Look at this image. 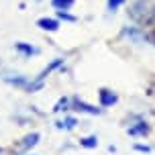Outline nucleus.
<instances>
[{
  "label": "nucleus",
  "mask_w": 155,
  "mask_h": 155,
  "mask_svg": "<svg viewBox=\"0 0 155 155\" xmlns=\"http://www.w3.org/2000/svg\"><path fill=\"white\" fill-rule=\"evenodd\" d=\"M123 37H129L131 41H135V43H139V45L147 41V37H145V33L141 31L139 27H127V29L123 31Z\"/></svg>",
  "instance_id": "nucleus-2"
},
{
  "label": "nucleus",
  "mask_w": 155,
  "mask_h": 155,
  "mask_svg": "<svg viewBox=\"0 0 155 155\" xmlns=\"http://www.w3.org/2000/svg\"><path fill=\"white\" fill-rule=\"evenodd\" d=\"M124 2H127V0H108V8L112 10V12H114V10H116L118 6H123Z\"/></svg>",
  "instance_id": "nucleus-17"
},
{
  "label": "nucleus",
  "mask_w": 155,
  "mask_h": 155,
  "mask_svg": "<svg viewBox=\"0 0 155 155\" xmlns=\"http://www.w3.org/2000/svg\"><path fill=\"white\" fill-rule=\"evenodd\" d=\"M0 155H2V149H0Z\"/></svg>",
  "instance_id": "nucleus-20"
},
{
  "label": "nucleus",
  "mask_w": 155,
  "mask_h": 155,
  "mask_svg": "<svg viewBox=\"0 0 155 155\" xmlns=\"http://www.w3.org/2000/svg\"><path fill=\"white\" fill-rule=\"evenodd\" d=\"M39 139H41V135H39L37 131H35V133H31V135H27V137L23 139V143H21V149H23V151H27V149L35 147V145L39 143Z\"/></svg>",
  "instance_id": "nucleus-8"
},
{
  "label": "nucleus",
  "mask_w": 155,
  "mask_h": 155,
  "mask_svg": "<svg viewBox=\"0 0 155 155\" xmlns=\"http://www.w3.org/2000/svg\"><path fill=\"white\" fill-rule=\"evenodd\" d=\"M98 96H100V106H112V104H116L118 102V96H116L114 92H110V90H106V88H102L100 92H98Z\"/></svg>",
  "instance_id": "nucleus-4"
},
{
  "label": "nucleus",
  "mask_w": 155,
  "mask_h": 155,
  "mask_svg": "<svg viewBox=\"0 0 155 155\" xmlns=\"http://www.w3.org/2000/svg\"><path fill=\"white\" fill-rule=\"evenodd\" d=\"M4 82L10 86H16V88H27V84H29V80L25 76H4Z\"/></svg>",
  "instance_id": "nucleus-9"
},
{
  "label": "nucleus",
  "mask_w": 155,
  "mask_h": 155,
  "mask_svg": "<svg viewBox=\"0 0 155 155\" xmlns=\"http://www.w3.org/2000/svg\"><path fill=\"white\" fill-rule=\"evenodd\" d=\"M145 25H149V27H155V6H151V10H149V15L145 16V21H143Z\"/></svg>",
  "instance_id": "nucleus-15"
},
{
  "label": "nucleus",
  "mask_w": 155,
  "mask_h": 155,
  "mask_svg": "<svg viewBox=\"0 0 155 155\" xmlns=\"http://www.w3.org/2000/svg\"><path fill=\"white\" fill-rule=\"evenodd\" d=\"M135 149H137V151H145V153L151 151V147H147V145H135Z\"/></svg>",
  "instance_id": "nucleus-18"
},
{
  "label": "nucleus",
  "mask_w": 155,
  "mask_h": 155,
  "mask_svg": "<svg viewBox=\"0 0 155 155\" xmlns=\"http://www.w3.org/2000/svg\"><path fill=\"white\" fill-rule=\"evenodd\" d=\"M37 27L43 29V31L55 33V31H59V21H57V18H49V16H41L37 21Z\"/></svg>",
  "instance_id": "nucleus-3"
},
{
  "label": "nucleus",
  "mask_w": 155,
  "mask_h": 155,
  "mask_svg": "<svg viewBox=\"0 0 155 155\" xmlns=\"http://www.w3.org/2000/svg\"><path fill=\"white\" fill-rule=\"evenodd\" d=\"M80 145L86 149H94V147H98V139L96 137H86V139L80 141Z\"/></svg>",
  "instance_id": "nucleus-12"
},
{
  "label": "nucleus",
  "mask_w": 155,
  "mask_h": 155,
  "mask_svg": "<svg viewBox=\"0 0 155 155\" xmlns=\"http://www.w3.org/2000/svg\"><path fill=\"white\" fill-rule=\"evenodd\" d=\"M74 108L80 110V112H88V114H102V108H96L92 104H86V102L80 100V98H74Z\"/></svg>",
  "instance_id": "nucleus-5"
},
{
  "label": "nucleus",
  "mask_w": 155,
  "mask_h": 155,
  "mask_svg": "<svg viewBox=\"0 0 155 155\" xmlns=\"http://www.w3.org/2000/svg\"><path fill=\"white\" fill-rule=\"evenodd\" d=\"M61 65H63V59H61V57H55L53 61L49 63V65H47L45 70L41 71V74H39L37 78H35V80H39V82H45V78L49 76V74H51V71H53V70H57V68H61Z\"/></svg>",
  "instance_id": "nucleus-6"
},
{
  "label": "nucleus",
  "mask_w": 155,
  "mask_h": 155,
  "mask_svg": "<svg viewBox=\"0 0 155 155\" xmlns=\"http://www.w3.org/2000/svg\"><path fill=\"white\" fill-rule=\"evenodd\" d=\"M51 4L55 10H70L76 4V0H51Z\"/></svg>",
  "instance_id": "nucleus-11"
},
{
  "label": "nucleus",
  "mask_w": 155,
  "mask_h": 155,
  "mask_svg": "<svg viewBox=\"0 0 155 155\" xmlns=\"http://www.w3.org/2000/svg\"><path fill=\"white\" fill-rule=\"evenodd\" d=\"M15 49L18 51V53L27 55V57H31V55H37V53H39V49H37V47L29 45V43H23V41H18V43H15Z\"/></svg>",
  "instance_id": "nucleus-7"
},
{
  "label": "nucleus",
  "mask_w": 155,
  "mask_h": 155,
  "mask_svg": "<svg viewBox=\"0 0 155 155\" xmlns=\"http://www.w3.org/2000/svg\"><path fill=\"white\" fill-rule=\"evenodd\" d=\"M57 18H61V21H68V23H76V16L70 15V12H65V10H57Z\"/></svg>",
  "instance_id": "nucleus-14"
},
{
  "label": "nucleus",
  "mask_w": 155,
  "mask_h": 155,
  "mask_svg": "<svg viewBox=\"0 0 155 155\" xmlns=\"http://www.w3.org/2000/svg\"><path fill=\"white\" fill-rule=\"evenodd\" d=\"M149 10H151V2L149 0H135L131 4V8H129V16H131L133 21L141 23V21H145Z\"/></svg>",
  "instance_id": "nucleus-1"
},
{
  "label": "nucleus",
  "mask_w": 155,
  "mask_h": 155,
  "mask_svg": "<svg viewBox=\"0 0 155 155\" xmlns=\"http://www.w3.org/2000/svg\"><path fill=\"white\" fill-rule=\"evenodd\" d=\"M76 118H65V120H63V123H57V127H59V129H63V127H65V129H74V127H76Z\"/></svg>",
  "instance_id": "nucleus-16"
},
{
  "label": "nucleus",
  "mask_w": 155,
  "mask_h": 155,
  "mask_svg": "<svg viewBox=\"0 0 155 155\" xmlns=\"http://www.w3.org/2000/svg\"><path fill=\"white\" fill-rule=\"evenodd\" d=\"M153 41H155V33H153Z\"/></svg>",
  "instance_id": "nucleus-19"
},
{
  "label": "nucleus",
  "mask_w": 155,
  "mask_h": 155,
  "mask_svg": "<svg viewBox=\"0 0 155 155\" xmlns=\"http://www.w3.org/2000/svg\"><path fill=\"white\" fill-rule=\"evenodd\" d=\"M149 131H151V127H149L147 123H137L135 127L129 129V135H133V137H135V135H147Z\"/></svg>",
  "instance_id": "nucleus-10"
},
{
  "label": "nucleus",
  "mask_w": 155,
  "mask_h": 155,
  "mask_svg": "<svg viewBox=\"0 0 155 155\" xmlns=\"http://www.w3.org/2000/svg\"><path fill=\"white\" fill-rule=\"evenodd\" d=\"M68 104H70V98H59V100H57V104L53 106V112L65 110V108H68Z\"/></svg>",
  "instance_id": "nucleus-13"
}]
</instances>
